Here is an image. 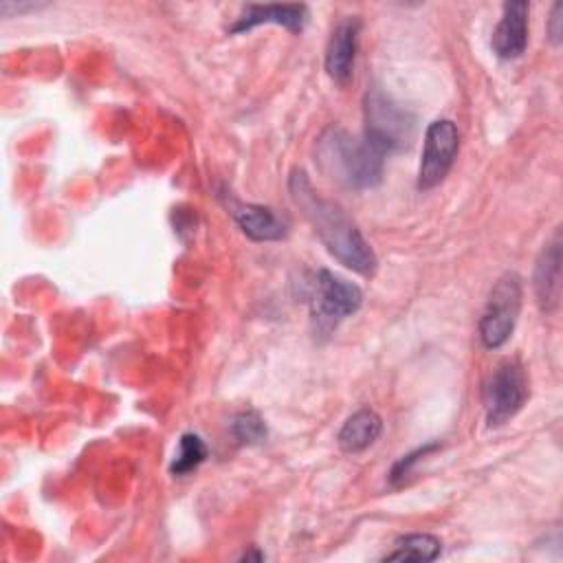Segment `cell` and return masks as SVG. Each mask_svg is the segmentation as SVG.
I'll return each mask as SVG.
<instances>
[{
    "instance_id": "5",
    "label": "cell",
    "mask_w": 563,
    "mask_h": 563,
    "mask_svg": "<svg viewBox=\"0 0 563 563\" xmlns=\"http://www.w3.org/2000/svg\"><path fill=\"white\" fill-rule=\"evenodd\" d=\"M308 303L312 319L319 325L332 328L361 308L363 292L356 284L339 277L328 268H321L310 282Z\"/></svg>"
},
{
    "instance_id": "20",
    "label": "cell",
    "mask_w": 563,
    "mask_h": 563,
    "mask_svg": "<svg viewBox=\"0 0 563 563\" xmlns=\"http://www.w3.org/2000/svg\"><path fill=\"white\" fill-rule=\"evenodd\" d=\"M251 559L260 561V559H262V554H260V552H251V554H244V556H242V561H251Z\"/></svg>"
},
{
    "instance_id": "15",
    "label": "cell",
    "mask_w": 563,
    "mask_h": 563,
    "mask_svg": "<svg viewBox=\"0 0 563 563\" xmlns=\"http://www.w3.org/2000/svg\"><path fill=\"white\" fill-rule=\"evenodd\" d=\"M205 457H207V446L202 438L196 433H183L178 442V453L174 455L169 471L174 475H187L196 471L205 462Z\"/></svg>"
},
{
    "instance_id": "3",
    "label": "cell",
    "mask_w": 563,
    "mask_h": 563,
    "mask_svg": "<svg viewBox=\"0 0 563 563\" xmlns=\"http://www.w3.org/2000/svg\"><path fill=\"white\" fill-rule=\"evenodd\" d=\"M363 136L383 156L409 147L416 130V119L407 108L396 103L380 88L367 90L363 101Z\"/></svg>"
},
{
    "instance_id": "7",
    "label": "cell",
    "mask_w": 563,
    "mask_h": 563,
    "mask_svg": "<svg viewBox=\"0 0 563 563\" xmlns=\"http://www.w3.org/2000/svg\"><path fill=\"white\" fill-rule=\"evenodd\" d=\"M457 147H460V134L453 121L438 119L429 123L424 132L422 161L418 169V189L427 191L444 180V176L453 167Z\"/></svg>"
},
{
    "instance_id": "8",
    "label": "cell",
    "mask_w": 563,
    "mask_h": 563,
    "mask_svg": "<svg viewBox=\"0 0 563 563\" xmlns=\"http://www.w3.org/2000/svg\"><path fill=\"white\" fill-rule=\"evenodd\" d=\"M224 207L229 209L231 218L240 224L244 235H249L255 242H271V240H282L288 231V222L284 216L275 213V209L264 207V205H253V202H242L229 191L220 194Z\"/></svg>"
},
{
    "instance_id": "10",
    "label": "cell",
    "mask_w": 563,
    "mask_h": 563,
    "mask_svg": "<svg viewBox=\"0 0 563 563\" xmlns=\"http://www.w3.org/2000/svg\"><path fill=\"white\" fill-rule=\"evenodd\" d=\"M358 31H361V20L356 15H350L343 22H339L330 35V42L325 48V70L339 84H345L352 77L356 46H358Z\"/></svg>"
},
{
    "instance_id": "9",
    "label": "cell",
    "mask_w": 563,
    "mask_h": 563,
    "mask_svg": "<svg viewBox=\"0 0 563 563\" xmlns=\"http://www.w3.org/2000/svg\"><path fill=\"white\" fill-rule=\"evenodd\" d=\"M528 13L530 4L523 0L506 2L501 9V20L493 31L490 46L501 59H517L528 46Z\"/></svg>"
},
{
    "instance_id": "14",
    "label": "cell",
    "mask_w": 563,
    "mask_h": 563,
    "mask_svg": "<svg viewBox=\"0 0 563 563\" xmlns=\"http://www.w3.org/2000/svg\"><path fill=\"white\" fill-rule=\"evenodd\" d=\"M442 552V543L433 534L416 532L405 534L396 541V550L385 556V561H433Z\"/></svg>"
},
{
    "instance_id": "1",
    "label": "cell",
    "mask_w": 563,
    "mask_h": 563,
    "mask_svg": "<svg viewBox=\"0 0 563 563\" xmlns=\"http://www.w3.org/2000/svg\"><path fill=\"white\" fill-rule=\"evenodd\" d=\"M288 189L295 205L301 209L323 246L332 257L354 273L372 275L376 271V255L365 242L356 222L345 213V209L328 198H321L303 169H292L288 178Z\"/></svg>"
},
{
    "instance_id": "18",
    "label": "cell",
    "mask_w": 563,
    "mask_h": 563,
    "mask_svg": "<svg viewBox=\"0 0 563 563\" xmlns=\"http://www.w3.org/2000/svg\"><path fill=\"white\" fill-rule=\"evenodd\" d=\"M561 11H563V7H561V2H554V7H552V13H550V24H548V35H550V40H552V44H561V33H563V29H561Z\"/></svg>"
},
{
    "instance_id": "2",
    "label": "cell",
    "mask_w": 563,
    "mask_h": 563,
    "mask_svg": "<svg viewBox=\"0 0 563 563\" xmlns=\"http://www.w3.org/2000/svg\"><path fill=\"white\" fill-rule=\"evenodd\" d=\"M314 154L321 172L343 187L369 189L383 178L385 156L365 136H352L339 125H330L319 134Z\"/></svg>"
},
{
    "instance_id": "17",
    "label": "cell",
    "mask_w": 563,
    "mask_h": 563,
    "mask_svg": "<svg viewBox=\"0 0 563 563\" xmlns=\"http://www.w3.org/2000/svg\"><path fill=\"white\" fill-rule=\"evenodd\" d=\"M433 449H438V442H429V444H424V446H420V449H416L413 453H407V455H402L396 464H394V468H391V473H389V479H391V484H402L405 479H407V475L411 473V468H413V464L416 462H420V457H424L429 451H433Z\"/></svg>"
},
{
    "instance_id": "4",
    "label": "cell",
    "mask_w": 563,
    "mask_h": 563,
    "mask_svg": "<svg viewBox=\"0 0 563 563\" xmlns=\"http://www.w3.org/2000/svg\"><path fill=\"white\" fill-rule=\"evenodd\" d=\"M519 310L521 279L515 273H506L490 288L479 319V339L488 350H497L510 339Z\"/></svg>"
},
{
    "instance_id": "16",
    "label": "cell",
    "mask_w": 563,
    "mask_h": 563,
    "mask_svg": "<svg viewBox=\"0 0 563 563\" xmlns=\"http://www.w3.org/2000/svg\"><path fill=\"white\" fill-rule=\"evenodd\" d=\"M231 433L240 444L253 446L266 440V424L257 411H242L231 420Z\"/></svg>"
},
{
    "instance_id": "11",
    "label": "cell",
    "mask_w": 563,
    "mask_h": 563,
    "mask_svg": "<svg viewBox=\"0 0 563 563\" xmlns=\"http://www.w3.org/2000/svg\"><path fill=\"white\" fill-rule=\"evenodd\" d=\"M308 20L306 4H246L229 33H244L260 24H279L292 33L301 31Z\"/></svg>"
},
{
    "instance_id": "12",
    "label": "cell",
    "mask_w": 563,
    "mask_h": 563,
    "mask_svg": "<svg viewBox=\"0 0 563 563\" xmlns=\"http://www.w3.org/2000/svg\"><path fill=\"white\" fill-rule=\"evenodd\" d=\"M534 292L539 306L550 312L559 306L561 295V238H554L543 246L534 266Z\"/></svg>"
},
{
    "instance_id": "13",
    "label": "cell",
    "mask_w": 563,
    "mask_h": 563,
    "mask_svg": "<svg viewBox=\"0 0 563 563\" xmlns=\"http://www.w3.org/2000/svg\"><path fill=\"white\" fill-rule=\"evenodd\" d=\"M383 431V420L372 409L354 411L341 427L336 442L345 453H358L376 442Z\"/></svg>"
},
{
    "instance_id": "6",
    "label": "cell",
    "mask_w": 563,
    "mask_h": 563,
    "mask_svg": "<svg viewBox=\"0 0 563 563\" xmlns=\"http://www.w3.org/2000/svg\"><path fill=\"white\" fill-rule=\"evenodd\" d=\"M528 398V380L517 361L499 363L484 385V407L490 427L510 420Z\"/></svg>"
},
{
    "instance_id": "19",
    "label": "cell",
    "mask_w": 563,
    "mask_h": 563,
    "mask_svg": "<svg viewBox=\"0 0 563 563\" xmlns=\"http://www.w3.org/2000/svg\"><path fill=\"white\" fill-rule=\"evenodd\" d=\"M40 7H44V4H40V2H2L0 4V11H2V15L4 18H9L11 15V11H15L18 15L20 13H24V11H35V9H40Z\"/></svg>"
}]
</instances>
